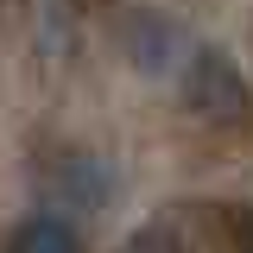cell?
I'll return each instance as SVG.
<instances>
[{
  "instance_id": "cell-1",
  "label": "cell",
  "mask_w": 253,
  "mask_h": 253,
  "mask_svg": "<svg viewBox=\"0 0 253 253\" xmlns=\"http://www.w3.org/2000/svg\"><path fill=\"white\" fill-rule=\"evenodd\" d=\"M184 89H190V108L209 114V121H247V108H253L241 70L221 57V51H196L190 57V83Z\"/></svg>"
},
{
  "instance_id": "cell-2",
  "label": "cell",
  "mask_w": 253,
  "mask_h": 253,
  "mask_svg": "<svg viewBox=\"0 0 253 253\" xmlns=\"http://www.w3.org/2000/svg\"><path fill=\"white\" fill-rule=\"evenodd\" d=\"M13 253H83V234L63 215H32V221H19Z\"/></svg>"
}]
</instances>
